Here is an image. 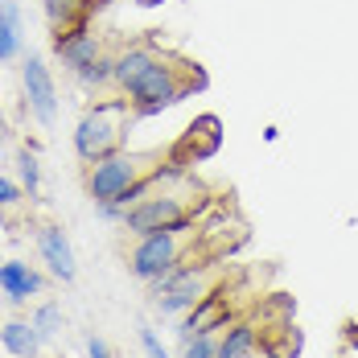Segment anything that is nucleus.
<instances>
[{"mask_svg": "<svg viewBox=\"0 0 358 358\" xmlns=\"http://www.w3.org/2000/svg\"><path fill=\"white\" fill-rule=\"evenodd\" d=\"M206 87V74L198 62H189V58H181V54H165V50H157L152 54V62L144 66L124 91H120V99L132 108L136 120L144 115H161V111H169L173 103L181 99H189L194 91H202Z\"/></svg>", "mask_w": 358, "mask_h": 358, "instance_id": "f257e3e1", "label": "nucleus"}, {"mask_svg": "<svg viewBox=\"0 0 358 358\" xmlns=\"http://www.w3.org/2000/svg\"><path fill=\"white\" fill-rule=\"evenodd\" d=\"M169 165H181V161H173V152H128V148H120L103 161L83 165V189L95 206L120 202L128 189H136L141 181H148L152 173H161Z\"/></svg>", "mask_w": 358, "mask_h": 358, "instance_id": "f03ea898", "label": "nucleus"}, {"mask_svg": "<svg viewBox=\"0 0 358 358\" xmlns=\"http://www.w3.org/2000/svg\"><path fill=\"white\" fill-rule=\"evenodd\" d=\"M198 239H202V222H198V218H185L178 227L141 235L136 248L128 251V272H132L141 285H152V280H161L165 272H173L178 264L194 259L189 251H194Z\"/></svg>", "mask_w": 358, "mask_h": 358, "instance_id": "7ed1b4c3", "label": "nucleus"}, {"mask_svg": "<svg viewBox=\"0 0 358 358\" xmlns=\"http://www.w3.org/2000/svg\"><path fill=\"white\" fill-rule=\"evenodd\" d=\"M218 285H222V268H218V264L185 259V264H178L173 272H165L161 280L148 285L152 288L148 305H152L157 317H181V313H189V309Z\"/></svg>", "mask_w": 358, "mask_h": 358, "instance_id": "20e7f679", "label": "nucleus"}, {"mask_svg": "<svg viewBox=\"0 0 358 358\" xmlns=\"http://www.w3.org/2000/svg\"><path fill=\"white\" fill-rule=\"evenodd\" d=\"M132 120L136 115H132V108L120 95L95 103V108L78 120V128H74V157L83 165H91V161H103L111 152H120L124 148V132H128Z\"/></svg>", "mask_w": 358, "mask_h": 358, "instance_id": "39448f33", "label": "nucleus"}, {"mask_svg": "<svg viewBox=\"0 0 358 358\" xmlns=\"http://www.w3.org/2000/svg\"><path fill=\"white\" fill-rule=\"evenodd\" d=\"M206 206V198L189 194V189H152L148 198H141L128 215H124V231L128 235H152V231H165V227H178L185 218H198V210Z\"/></svg>", "mask_w": 358, "mask_h": 358, "instance_id": "423d86ee", "label": "nucleus"}, {"mask_svg": "<svg viewBox=\"0 0 358 358\" xmlns=\"http://www.w3.org/2000/svg\"><path fill=\"white\" fill-rule=\"evenodd\" d=\"M21 91H25V108L34 115L37 124H54V115H58V83H54V74L50 66L37 58V54H25L21 58Z\"/></svg>", "mask_w": 358, "mask_h": 358, "instance_id": "0eeeda50", "label": "nucleus"}, {"mask_svg": "<svg viewBox=\"0 0 358 358\" xmlns=\"http://www.w3.org/2000/svg\"><path fill=\"white\" fill-rule=\"evenodd\" d=\"M235 322V309H231V292L218 285L210 288L189 313H181L178 322V346L181 342H189V338H198V334H222L227 325Z\"/></svg>", "mask_w": 358, "mask_h": 358, "instance_id": "6e6552de", "label": "nucleus"}, {"mask_svg": "<svg viewBox=\"0 0 358 358\" xmlns=\"http://www.w3.org/2000/svg\"><path fill=\"white\" fill-rule=\"evenodd\" d=\"M37 251H41V264L50 268L54 280L71 285L74 276H78L74 248H71V239H66V231H62V222H41L37 227Z\"/></svg>", "mask_w": 358, "mask_h": 358, "instance_id": "1a4fd4ad", "label": "nucleus"}, {"mask_svg": "<svg viewBox=\"0 0 358 358\" xmlns=\"http://www.w3.org/2000/svg\"><path fill=\"white\" fill-rule=\"evenodd\" d=\"M108 0H45V21H50V45H62L71 34L91 29V13Z\"/></svg>", "mask_w": 358, "mask_h": 358, "instance_id": "9d476101", "label": "nucleus"}, {"mask_svg": "<svg viewBox=\"0 0 358 358\" xmlns=\"http://www.w3.org/2000/svg\"><path fill=\"white\" fill-rule=\"evenodd\" d=\"M41 272H37L34 264H25V259H0V292H4V301L8 305H29L34 296H41Z\"/></svg>", "mask_w": 358, "mask_h": 358, "instance_id": "9b49d317", "label": "nucleus"}, {"mask_svg": "<svg viewBox=\"0 0 358 358\" xmlns=\"http://www.w3.org/2000/svg\"><path fill=\"white\" fill-rule=\"evenodd\" d=\"M54 54H58V62H62L74 78L87 71V66H95L99 58H108V54H103V37L95 34V29H78V34H71L62 45H54Z\"/></svg>", "mask_w": 358, "mask_h": 358, "instance_id": "f8f14e48", "label": "nucleus"}, {"mask_svg": "<svg viewBox=\"0 0 358 358\" xmlns=\"http://www.w3.org/2000/svg\"><path fill=\"white\" fill-rule=\"evenodd\" d=\"M259 325L255 322H231L218 334V358H251L259 350Z\"/></svg>", "mask_w": 358, "mask_h": 358, "instance_id": "ddd939ff", "label": "nucleus"}, {"mask_svg": "<svg viewBox=\"0 0 358 358\" xmlns=\"http://www.w3.org/2000/svg\"><path fill=\"white\" fill-rule=\"evenodd\" d=\"M0 342H4V350L13 358H37V350L45 346L41 334H37V325L25 322V317H13V322L0 325Z\"/></svg>", "mask_w": 358, "mask_h": 358, "instance_id": "4468645a", "label": "nucleus"}, {"mask_svg": "<svg viewBox=\"0 0 358 358\" xmlns=\"http://www.w3.org/2000/svg\"><path fill=\"white\" fill-rule=\"evenodd\" d=\"M21 58V4L0 0V62Z\"/></svg>", "mask_w": 358, "mask_h": 358, "instance_id": "2eb2a0df", "label": "nucleus"}, {"mask_svg": "<svg viewBox=\"0 0 358 358\" xmlns=\"http://www.w3.org/2000/svg\"><path fill=\"white\" fill-rule=\"evenodd\" d=\"M29 322L37 325V334H41V342H54V338L62 334V325H66V317H62V305H54V301H45V305H37V313L29 317Z\"/></svg>", "mask_w": 358, "mask_h": 358, "instance_id": "dca6fc26", "label": "nucleus"}, {"mask_svg": "<svg viewBox=\"0 0 358 358\" xmlns=\"http://www.w3.org/2000/svg\"><path fill=\"white\" fill-rule=\"evenodd\" d=\"M17 178H21V189H25L29 198L41 194V165H37L34 148H21V152H17Z\"/></svg>", "mask_w": 358, "mask_h": 358, "instance_id": "f3484780", "label": "nucleus"}, {"mask_svg": "<svg viewBox=\"0 0 358 358\" xmlns=\"http://www.w3.org/2000/svg\"><path fill=\"white\" fill-rule=\"evenodd\" d=\"M178 358H218V334H198L178 346Z\"/></svg>", "mask_w": 358, "mask_h": 358, "instance_id": "a211bd4d", "label": "nucleus"}, {"mask_svg": "<svg viewBox=\"0 0 358 358\" xmlns=\"http://www.w3.org/2000/svg\"><path fill=\"white\" fill-rule=\"evenodd\" d=\"M17 206H25V189H21V181L0 178V215H4V210H17Z\"/></svg>", "mask_w": 358, "mask_h": 358, "instance_id": "6ab92c4d", "label": "nucleus"}, {"mask_svg": "<svg viewBox=\"0 0 358 358\" xmlns=\"http://www.w3.org/2000/svg\"><path fill=\"white\" fill-rule=\"evenodd\" d=\"M141 346H144V355H148V358H173L165 346H161V338H157V329H152V325H141Z\"/></svg>", "mask_w": 358, "mask_h": 358, "instance_id": "aec40b11", "label": "nucleus"}, {"mask_svg": "<svg viewBox=\"0 0 358 358\" xmlns=\"http://www.w3.org/2000/svg\"><path fill=\"white\" fill-rule=\"evenodd\" d=\"M285 350H288V358H301V350H305V329H301V325H292V329H288Z\"/></svg>", "mask_w": 358, "mask_h": 358, "instance_id": "412c9836", "label": "nucleus"}, {"mask_svg": "<svg viewBox=\"0 0 358 358\" xmlns=\"http://www.w3.org/2000/svg\"><path fill=\"white\" fill-rule=\"evenodd\" d=\"M87 355L91 358H111V350H108V342H103L99 334H91V338H87Z\"/></svg>", "mask_w": 358, "mask_h": 358, "instance_id": "4be33fe9", "label": "nucleus"}, {"mask_svg": "<svg viewBox=\"0 0 358 358\" xmlns=\"http://www.w3.org/2000/svg\"><path fill=\"white\" fill-rule=\"evenodd\" d=\"M346 342H350V350H358V325L355 322L346 325Z\"/></svg>", "mask_w": 358, "mask_h": 358, "instance_id": "5701e85b", "label": "nucleus"}, {"mask_svg": "<svg viewBox=\"0 0 358 358\" xmlns=\"http://www.w3.org/2000/svg\"><path fill=\"white\" fill-rule=\"evenodd\" d=\"M141 4H161V0H141Z\"/></svg>", "mask_w": 358, "mask_h": 358, "instance_id": "b1692460", "label": "nucleus"}]
</instances>
